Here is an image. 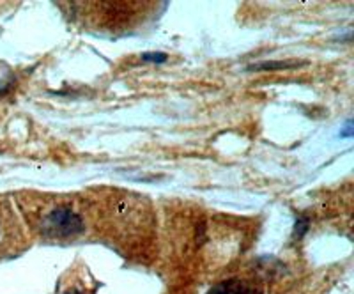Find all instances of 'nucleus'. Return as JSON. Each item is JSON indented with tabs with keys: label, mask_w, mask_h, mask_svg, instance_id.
I'll return each mask as SVG.
<instances>
[{
	"label": "nucleus",
	"mask_w": 354,
	"mask_h": 294,
	"mask_svg": "<svg viewBox=\"0 0 354 294\" xmlns=\"http://www.w3.org/2000/svg\"><path fill=\"white\" fill-rule=\"evenodd\" d=\"M207 294H255V293L250 289L245 282L232 278V280H225V282L216 284L213 289H209V293Z\"/></svg>",
	"instance_id": "obj_2"
},
{
	"label": "nucleus",
	"mask_w": 354,
	"mask_h": 294,
	"mask_svg": "<svg viewBox=\"0 0 354 294\" xmlns=\"http://www.w3.org/2000/svg\"><path fill=\"white\" fill-rule=\"evenodd\" d=\"M144 61H154V62H163L167 59L165 53H144L142 55Z\"/></svg>",
	"instance_id": "obj_3"
},
{
	"label": "nucleus",
	"mask_w": 354,
	"mask_h": 294,
	"mask_svg": "<svg viewBox=\"0 0 354 294\" xmlns=\"http://www.w3.org/2000/svg\"><path fill=\"white\" fill-rule=\"evenodd\" d=\"M46 230L55 236H71L82 230V220L73 211L57 208L46 217Z\"/></svg>",
	"instance_id": "obj_1"
}]
</instances>
